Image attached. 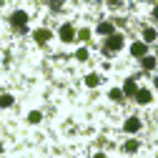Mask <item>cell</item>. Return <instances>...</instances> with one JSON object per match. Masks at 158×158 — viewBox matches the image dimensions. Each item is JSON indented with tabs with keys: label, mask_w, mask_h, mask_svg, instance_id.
<instances>
[{
	"label": "cell",
	"mask_w": 158,
	"mask_h": 158,
	"mask_svg": "<svg viewBox=\"0 0 158 158\" xmlns=\"http://www.w3.org/2000/svg\"><path fill=\"white\" fill-rule=\"evenodd\" d=\"M143 38H146V43H156V28H146Z\"/></svg>",
	"instance_id": "11"
},
{
	"label": "cell",
	"mask_w": 158,
	"mask_h": 158,
	"mask_svg": "<svg viewBox=\"0 0 158 158\" xmlns=\"http://www.w3.org/2000/svg\"><path fill=\"white\" fill-rule=\"evenodd\" d=\"M40 118H43V115H40V110H33V113L28 115V121H30V123H40Z\"/></svg>",
	"instance_id": "14"
},
{
	"label": "cell",
	"mask_w": 158,
	"mask_h": 158,
	"mask_svg": "<svg viewBox=\"0 0 158 158\" xmlns=\"http://www.w3.org/2000/svg\"><path fill=\"white\" fill-rule=\"evenodd\" d=\"M138 90V85H135V81H126V85H123V95H133Z\"/></svg>",
	"instance_id": "9"
},
{
	"label": "cell",
	"mask_w": 158,
	"mask_h": 158,
	"mask_svg": "<svg viewBox=\"0 0 158 158\" xmlns=\"http://www.w3.org/2000/svg\"><path fill=\"white\" fill-rule=\"evenodd\" d=\"M110 98H113V101H121V98H126V95H123L121 88H113V90H110Z\"/></svg>",
	"instance_id": "15"
},
{
	"label": "cell",
	"mask_w": 158,
	"mask_h": 158,
	"mask_svg": "<svg viewBox=\"0 0 158 158\" xmlns=\"http://www.w3.org/2000/svg\"><path fill=\"white\" fill-rule=\"evenodd\" d=\"M121 48H123V35L121 33H110L108 40H106V50L108 53H118Z\"/></svg>",
	"instance_id": "2"
},
{
	"label": "cell",
	"mask_w": 158,
	"mask_h": 158,
	"mask_svg": "<svg viewBox=\"0 0 158 158\" xmlns=\"http://www.w3.org/2000/svg\"><path fill=\"white\" fill-rule=\"evenodd\" d=\"M75 58H78V60H88V50H85V48H81V50L75 53Z\"/></svg>",
	"instance_id": "17"
},
{
	"label": "cell",
	"mask_w": 158,
	"mask_h": 158,
	"mask_svg": "<svg viewBox=\"0 0 158 158\" xmlns=\"http://www.w3.org/2000/svg\"><path fill=\"white\" fill-rule=\"evenodd\" d=\"M146 45H148V43H133V45H131V53H133L135 58H143V55H146Z\"/></svg>",
	"instance_id": "6"
},
{
	"label": "cell",
	"mask_w": 158,
	"mask_h": 158,
	"mask_svg": "<svg viewBox=\"0 0 158 158\" xmlns=\"http://www.w3.org/2000/svg\"><path fill=\"white\" fill-rule=\"evenodd\" d=\"M33 38H35L38 43H48V40H50V30H35Z\"/></svg>",
	"instance_id": "8"
},
{
	"label": "cell",
	"mask_w": 158,
	"mask_h": 158,
	"mask_svg": "<svg viewBox=\"0 0 158 158\" xmlns=\"http://www.w3.org/2000/svg\"><path fill=\"white\" fill-rule=\"evenodd\" d=\"M133 95H135V101L141 103V106H146V103H151V98H153V95H151V90H146V88H138V90H135Z\"/></svg>",
	"instance_id": "3"
},
{
	"label": "cell",
	"mask_w": 158,
	"mask_h": 158,
	"mask_svg": "<svg viewBox=\"0 0 158 158\" xmlns=\"http://www.w3.org/2000/svg\"><path fill=\"white\" fill-rule=\"evenodd\" d=\"M128 133H138V131H141V121H138V118L133 115V118H128V121H126V126H123Z\"/></svg>",
	"instance_id": "5"
},
{
	"label": "cell",
	"mask_w": 158,
	"mask_h": 158,
	"mask_svg": "<svg viewBox=\"0 0 158 158\" xmlns=\"http://www.w3.org/2000/svg\"><path fill=\"white\" fill-rule=\"evenodd\" d=\"M73 38H75V30H73V25H63V28H60V40H63V43H70Z\"/></svg>",
	"instance_id": "4"
},
{
	"label": "cell",
	"mask_w": 158,
	"mask_h": 158,
	"mask_svg": "<svg viewBox=\"0 0 158 158\" xmlns=\"http://www.w3.org/2000/svg\"><path fill=\"white\" fill-rule=\"evenodd\" d=\"M85 85H88V88H95V85H98V75H95V73H90V75L85 78Z\"/></svg>",
	"instance_id": "13"
},
{
	"label": "cell",
	"mask_w": 158,
	"mask_h": 158,
	"mask_svg": "<svg viewBox=\"0 0 158 158\" xmlns=\"http://www.w3.org/2000/svg\"><path fill=\"white\" fill-rule=\"evenodd\" d=\"M10 25H13L15 33H25V30H28V15H25L23 10H15V13L10 15Z\"/></svg>",
	"instance_id": "1"
},
{
	"label": "cell",
	"mask_w": 158,
	"mask_h": 158,
	"mask_svg": "<svg viewBox=\"0 0 158 158\" xmlns=\"http://www.w3.org/2000/svg\"><path fill=\"white\" fill-rule=\"evenodd\" d=\"M126 151H128V153H135V151H138V141H128V143H126Z\"/></svg>",
	"instance_id": "16"
},
{
	"label": "cell",
	"mask_w": 158,
	"mask_h": 158,
	"mask_svg": "<svg viewBox=\"0 0 158 158\" xmlns=\"http://www.w3.org/2000/svg\"><path fill=\"white\" fill-rule=\"evenodd\" d=\"M0 151H3V143H0Z\"/></svg>",
	"instance_id": "19"
},
{
	"label": "cell",
	"mask_w": 158,
	"mask_h": 158,
	"mask_svg": "<svg viewBox=\"0 0 158 158\" xmlns=\"http://www.w3.org/2000/svg\"><path fill=\"white\" fill-rule=\"evenodd\" d=\"M50 8L53 10H60L63 8V0H50Z\"/></svg>",
	"instance_id": "18"
},
{
	"label": "cell",
	"mask_w": 158,
	"mask_h": 158,
	"mask_svg": "<svg viewBox=\"0 0 158 158\" xmlns=\"http://www.w3.org/2000/svg\"><path fill=\"white\" fill-rule=\"evenodd\" d=\"M95 33H98V35H110V33H113V23H98Z\"/></svg>",
	"instance_id": "7"
},
{
	"label": "cell",
	"mask_w": 158,
	"mask_h": 158,
	"mask_svg": "<svg viewBox=\"0 0 158 158\" xmlns=\"http://www.w3.org/2000/svg\"><path fill=\"white\" fill-rule=\"evenodd\" d=\"M143 68L146 70H153L156 68V58L153 55H143Z\"/></svg>",
	"instance_id": "10"
},
{
	"label": "cell",
	"mask_w": 158,
	"mask_h": 158,
	"mask_svg": "<svg viewBox=\"0 0 158 158\" xmlns=\"http://www.w3.org/2000/svg\"><path fill=\"white\" fill-rule=\"evenodd\" d=\"M10 106H13V95H8V93L0 95V108H10Z\"/></svg>",
	"instance_id": "12"
}]
</instances>
